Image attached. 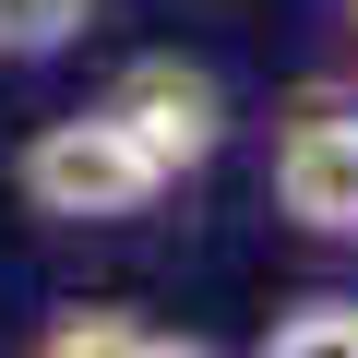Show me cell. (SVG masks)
<instances>
[{"label":"cell","mask_w":358,"mask_h":358,"mask_svg":"<svg viewBox=\"0 0 358 358\" xmlns=\"http://www.w3.org/2000/svg\"><path fill=\"white\" fill-rule=\"evenodd\" d=\"M13 192H24V215H48V227H131V215H155V203L179 192V179H167V155L96 96V108L24 131Z\"/></svg>","instance_id":"cell-1"},{"label":"cell","mask_w":358,"mask_h":358,"mask_svg":"<svg viewBox=\"0 0 358 358\" xmlns=\"http://www.w3.org/2000/svg\"><path fill=\"white\" fill-rule=\"evenodd\" d=\"M263 203H275L299 239H322V251H358V108H334V96L287 108V131H275V167H263Z\"/></svg>","instance_id":"cell-2"},{"label":"cell","mask_w":358,"mask_h":358,"mask_svg":"<svg viewBox=\"0 0 358 358\" xmlns=\"http://www.w3.org/2000/svg\"><path fill=\"white\" fill-rule=\"evenodd\" d=\"M108 108L167 155V179H203L215 155H227V131H239V108H227V84L203 72V60H179V48H143V60H120L108 72Z\"/></svg>","instance_id":"cell-3"},{"label":"cell","mask_w":358,"mask_h":358,"mask_svg":"<svg viewBox=\"0 0 358 358\" xmlns=\"http://www.w3.org/2000/svg\"><path fill=\"white\" fill-rule=\"evenodd\" d=\"M36 346L48 358H84V346H131V358H167V346H192L179 322H131V299H60L48 322H36Z\"/></svg>","instance_id":"cell-4"},{"label":"cell","mask_w":358,"mask_h":358,"mask_svg":"<svg viewBox=\"0 0 358 358\" xmlns=\"http://www.w3.org/2000/svg\"><path fill=\"white\" fill-rule=\"evenodd\" d=\"M263 358H358V287H310L263 310Z\"/></svg>","instance_id":"cell-5"},{"label":"cell","mask_w":358,"mask_h":358,"mask_svg":"<svg viewBox=\"0 0 358 358\" xmlns=\"http://www.w3.org/2000/svg\"><path fill=\"white\" fill-rule=\"evenodd\" d=\"M96 13L108 0H0V60H60L96 36Z\"/></svg>","instance_id":"cell-6"},{"label":"cell","mask_w":358,"mask_h":358,"mask_svg":"<svg viewBox=\"0 0 358 358\" xmlns=\"http://www.w3.org/2000/svg\"><path fill=\"white\" fill-rule=\"evenodd\" d=\"M334 24H346V48H358V0H334Z\"/></svg>","instance_id":"cell-7"}]
</instances>
